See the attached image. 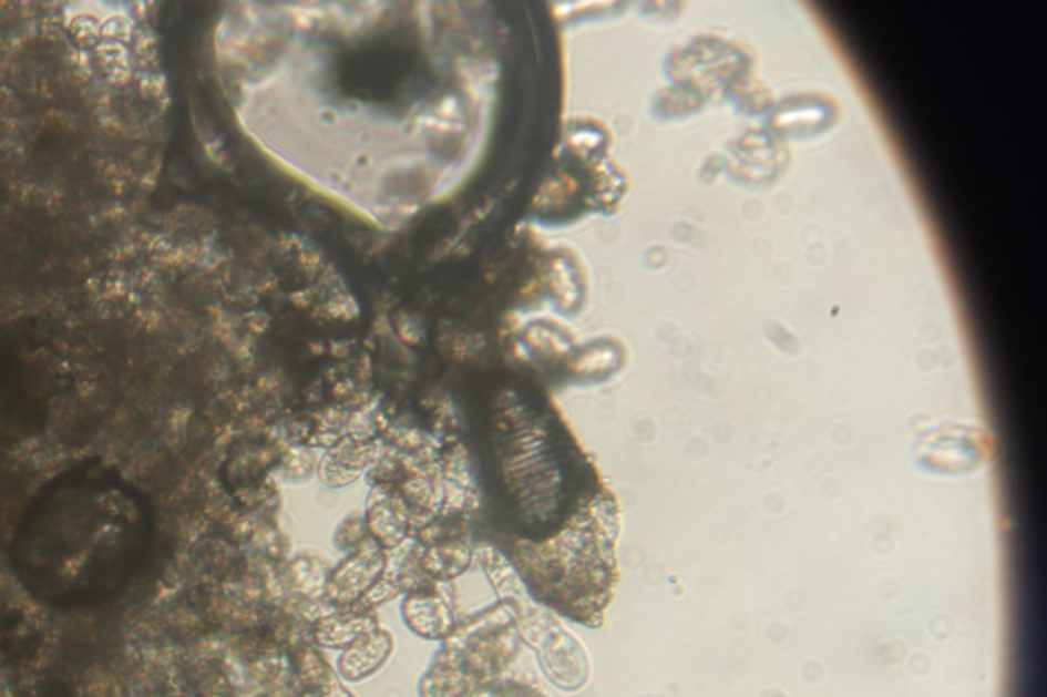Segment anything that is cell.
I'll use <instances>...</instances> for the list:
<instances>
[{
  "instance_id": "1",
  "label": "cell",
  "mask_w": 1047,
  "mask_h": 697,
  "mask_svg": "<svg viewBox=\"0 0 1047 697\" xmlns=\"http://www.w3.org/2000/svg\"><path fill=\"white\" fill-rule=\"evenodd\" d=\"M383 566L381 554L360 553L333 573L330 587L338 597H352L371 583Z\"/></svg>"
},
{
  "instance_id": "2",
  "label": "cell",
  "mask_w": 1047,
  "mask_h": 697,
  "mask_svg": "<svg viewBox=\"0 0 1047 697\" xmlns=\"http://www.w3.org/2000/svg\"><path fill=\"white\" fill-rule=\"evenodd\" d=\"M408 618L415 631L438 636L449 628L446 607L437 599H413L408 604Z\"/></svg>"
},
{
  "instance_id": "3",
  "label": "cell",
  "mask_w": 1047,
  "mask_h": 697,
  "mask_svg": "<svg viewBox=\"0 0 1047 697\" xmlns=\"http://www.w3.org/2000/svg\"><path fill=\"white\" fill-rule=\"evenodd\" d=\"M387 648L389 638L384 634H374L367 645L357 646L346 655L345 673H348V677H360L372 672L387 657Z\"/></svg>"
}]
</instances>
